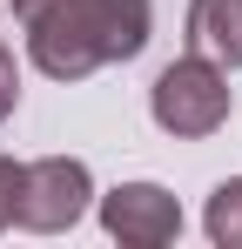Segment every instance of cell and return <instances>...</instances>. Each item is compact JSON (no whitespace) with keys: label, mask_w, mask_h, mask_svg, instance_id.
Here are the masks:
<instances>
[{"label":"cell","mask_w":242,"mask_h":249,"mask_svg":"<svg viewBox=\"0 0 242 249\" xmlns=\"http://www.w3.org/2000/svg\"><path fill=\"white\" fill-rule=\"evenodd\" d=\"M14 20L47 81H87L108 61H135L155 34L148 0H14Z\"/></svg>","instance_id":"cell-1"},{"label":"cell","mask_w":242,"mask_h":249,"mask_svg":"<svg viewBox=\"0 0 242 249\" xmlns=\"http://www.w3.org/2000/svg\"><path fill=\"white\" fill-rule=\"evenodd\" d=\"M229 108H236V94H229V68H215V61H202V54H182V61H168L148 88V115H155L161 135H175V142H202V135H215V128L229 122Z\"/></svg>","instance_id":"cell-2"},{"label":"cell","mask_w":242,"mask_h":249,"mask_svg":"<svg viewBox=\"0 0 242 249\" xmlns=\"http://www.w3.org/2000/svg\"><path fill=\"white\" fill-rule=\"evenodd\" d=\"M87 196H94V175L74 155H40V162L20 168V196H14V222L34 229V236H61L87 215Z\"/></svg>","instance_id":"cell-3"},{"label":"cell","mask_w":242,"mask_h":249,"mask_svg":"<svg viewBox=\"0 0 242 249\" xmlns=\"http://www.w3.org/2000/svg\"><path fill=\"white\" fill-rule=\"evenodd\" d=\"M101 229L115 236V243H135V249H161L182 236V209L168 189L155 182H121L101 196Z\"/></svg>","instance_id":"cell-4"},{"label":"cell","mask_w":242,"mask_h":249,"mask_svg":"<svg viewBox=\"0 0 242 249\" xmlns=\"http://www.w3.org/2000/svg\"><path fill=\"white\" fill-rule=\"evenodd\" d=\"M189 54L236 68L242 61V0H189Z\"/></svg>","instance_id":"cell-5"},{"label":"cell","mask_w":242,"mask_h":249,"mask_svg":"<svg viewBox=\"0 0 242 249\" xmlns=\"http://www.w3.org/2000/svg\"><path fill=\"white\" fill-rule=\"evenodd\" d=\"M208 236L222 249H242V175H229V182L208 196Z\"/></svg>","instance_id":"cell-6"},{"label":"cell","mask_w":242,"mask_h":249,"mask_svg":"<svg viewBox=\"0 0 242 249\" xmlns=\"http://www.w3.org/2000/svg\"><path fill=\"white\" fill-rule=\"evenodd\" d=\"M20 108V68H14V54H7V41H0V122Z\"/></svg>","instance_id":"cell-7"},{"label":"cell","mask_w":242,"mask_h":249,"mask_svg":"<svg viewBox=\"0 0 242 249\" xmlns=\"http://www.w3.org/2000/svg\"><path fill=\"white\" fill-rule=\"evenodd\" d=\"M20 168H27V162H7V155H0V229L14 222V196H20Z\"/></svg>","instance_id":"cell-8"}]
</instances>
